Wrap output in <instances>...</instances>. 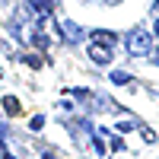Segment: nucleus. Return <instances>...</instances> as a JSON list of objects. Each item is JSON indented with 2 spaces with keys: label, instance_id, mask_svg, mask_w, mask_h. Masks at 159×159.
<instances>
[{
  "label": "nucleus",
  "instance_id": "obj_1",
  "mask_svg": "<svg viewBox=\"0 0 159 159\" xmlns=\"http://www.w3.org/2000/svg\"><path fill=\"white\" fill-rule=\"evenodd\" d=\"M124 45H127V54H130V57H147L150 51H153V38H150V32L134 29V32H127Z\"/></svg>",
  "mask_w": 159,
  "mask_h": 159
},
{
  "label": "nucleus",
  "instance_id": "obj_2",
  "mask_svg": "<svg viewBox=\"0 0 159 159\" xmlns=\"http://www.w3.org/2000/svg\"><path fill=\"white\" fill-rule=\"evenodd\" d=\"M89 57L96 61V64H108V61H111V45L92 42V48H89Z\"/></svg>",
  "mask_w": 159,
  "mask_h": 159
},
{
  "label": "nucleus",
  "instance_id": "obj_3",
  "mask_svg": "<svg viewBox=\"0 0 159 159\" xmlns=\"http://www.w3.org/2000/svg\"><path fill=\"white\" fill-rule=\"evenodd\" d=\"M64 32H67V42H80V25H73V22H64Z\"/></svg>",
  "mask_w": 159,
  "mask_h": 159
},
{
  "label": "nucleus",
  "instance_id": "obj_4",
  "mask_svg": "<svg viewBox=\"0 0 159 159\" xmlns=\"http://www.w3.org/2000/svg\"><path fill=\"white\" fill-rule=\"evenodd\" d=\"M3 108H7V115H19V102L13 99V96H7L3 99Z\"/></svg>",
  "mask_w": 159,
  "mask_h": 159
},
{
  "label": "nucleus",
  "instance_id": "obj_5",
  "mask_svg": "<svg viewBox=\"0 0 159 159\" xmlns=\"http://www.w3.org/2000/svg\"><path fill=\"white\" fill-rule=\"evenodd\" d=\"M111 83H121V86H127V83H130V73H124V70H115V73H111Z\"/></svg>",
  "mask_w": 159,
  "mask_h": 159
},
{
  "label": "nucleus",
  "instance_id": "obj_6",
  "mask_svg": "<svg viewBox=\"0 0 159 159\" xmlns=\"http://www.w3.org/2000/svg\"><path fill=\"white\" fill-rule=\"evenodd\" d=\"M42 124H45V118L35 115V118H32V130H42Z\"/></svg>",
  "mask_w": 159,
  "mask_h": 159
},
{
  "label": "nucleus",
  "instance_id": "obj_7",
  "mask_svg": "<svg viewBox=\"0 0 159 159\" xmlns=\"http://www.w3.org/2000/svg\"><path fill=\"white\" fill-rule=\"evenodd\" d=\"M153 64H156V67H159V48L153 51Z\"/></svg>",
  "mask_w": 159,
  "mask_h": 159
},
{
  "label": "nucleus",
  "instance_id": "obj_8",
  "mask_svg": "<svg viewBox=\"0 0 159 159\" xmlns=\"http://www.w3.org/2000/svg\"><path fill=\"white\" fill-rule=\"evenodd\" d=\"M153 32H156V35H159V22H156V25H153Z\"/></svg>",
  "mask_w": 159,
  "mask_h": 159
}]
</instances>
